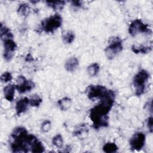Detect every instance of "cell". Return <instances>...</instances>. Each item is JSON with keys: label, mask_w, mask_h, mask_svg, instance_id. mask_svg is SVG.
I'll return each mask as SVG.
<instances>
[{"label": "cell", "mask_w": 153, "mask_h": 153, "mask_svg": "<svg viewBox=\"0 0 153 153\" xmlns=\"http://www.w3.org/2000/svg\"><path fill=\"white\" fill-rule=\"evenodd\" d=\"M29 105V99L25 97L21 98L16 103V112L17 115H20V114L25 112L27 109V108Z\"/></svg>", "instance_id": "obj_11"}, {"label": "cell", "mask_w": 153, "mask_h": 153, "mask_svg": "<svg viewBox=\"0 0 153 153\" xmlns=\"http://www.w3.org/2000/svg\"><path fill=\"white\" fill-rule=\"evenodd\" d=\"M17 13L22 17H27L30 13V7L28 4L26 3H22L19 5L17 8Z\"/></svg>", "instance_id": "obj_19"}, {"label": "cell", "mask_w": 153, "mask_h": 153, "mask_svg": "<svg viewBox=\"0 0 153 153\" xmlns=\"http://www.w3.org/2000/svg\"><path fill=\"white\" fill-rule=\"evenodd\" d=\"M2 42L4 45V58L6 61H10L15 54L17 44L13 38L7 39Z\"/></svg>", "instance_id": "obj_9"}, {"label": "cell", "mask_w": 153, "mask_h": 153, "mask_svg": "<svg viewBox=\"0 0 153 153\" xmlns=\"http://www.w3.org/2000/svg\"><path fill=\"white\" fill-rule=\"evenodd\" d=\"M115 98V94L114 91L108 90L106 95L100 99L99 103L90 110L89 117L94 129L108 126V114L114 104Z\"/></svg>", "instance_id": "obj_1"}, {"label": "cell", "mask_w": 153, "mask_h": 153, "mask_svg": "<svg viewBox=\"0 0 153 153\" xmlns=\"http://www.w3.org/2000/svg\"><path fill=\"white\" fill-rule=\"evenodd\" d=\"M85 91L87 97L90 100H93L102 99L106 95L108 89L104 85L91 84L87 87Z\"/></svg>", "instance_id": "obj_6"}, {"label": "cell", "mask_w": 153, "mask_h": 153, "mask_svg": "<svg viewBox=\"0 0 153 153\" xmlns=\"http://www.w3.org/2000/svg\"><path fill=\"white\" fill-rule=\"evenodd\" d=\"M75 33L72 30H68L65 32L62 36L63 41L67 44L72 43L75 39Z\"/></svg>", "instance_id": "obj_22"}, {"label": "cell", "mask_w": 153, "mask_h": 153, "mask_svg": "<svg viewBox=\"0 0 153 153\" xmlns=\"http://www.w3.org/2000/svg\"><path fill=\"white\" fill-rule=\"evenodd\" d=\"M51 127V123L50 120H45L41 125V130L44 133H47L50 131Z\"/></svg>", "instance_id": "obj_26"}, {"label": "cell", "mask_w": 153, "mask_h": 153, "mask_svg": "<svg viewBox=\"0 0 153 153\" xmlns=\"http://www.w3.org/2000/svg\"><path fill=\"white\" fill-rule=\"evenodd\" d=\"M57 105L61 111H68L72 105V99L69 97H64L57 101Z\"/></svg>", "instance_id": "obj_14"}, {"label": "cell", "mask_w": 153, "mask_h": 153, "mask_svg": "<svg viewBox=\"0 0 153 153\" xmlns=\"http://www.w3.org/2000/svg\"><path fill=\"white\" fill-rule=\"evenodd\" d=\"M30 151L34 153H41L45 151V148L42 142L38 139L32 144L30 148Z\"/></svg>", "instance_id": "obj_20"}, {"label": "cell", "mask_w": 153, "mask_h": 153, "mask_svg": "<svg viewBox=\"0 0 153 153\" xmlns=\"http://www.w3.org/2000/svg\"><path fill=\"white\" fill-rule=\"evenodd\" d=\"M16 85L10 84L7 85L3 89L5 99L8 102H12L14 98Z\"/></svg>", "instance_id": "obj_12"}, {"label": "cell", "mask_w": 153, "mask_h": 153, "mask_svg": "<svg viewBox=\"0 0 153 153\" xmlns=\"http://www.w3.org/2000/svg\"><path fill=\"white\" fill-rule=\"evenodd\" d=\"M146 124H147V127L148 128V130L151 133H152V116L148 118Z\"/></svg>", "instance_id": "obj_28"}, {"label": "cell", "mask_w": 153, "mask_h": 153, "mask_svg": "<svg viewBox=\"0 0 153 153\" xmlns=\"http://www.w3.org/2000/svg\"><path fill=\"white\" fill-rule=\"evenodd\" d=\"M102 149L106 153H114L118 151V147L114 142H107L103 145Z\"/></svg>", "instance_id": "obj_21"}, {"label": "cell", "mask_w": 153, "mask_h": 153, "mask_svg": "<svg viewBox=\"0 0 153 153\" xmlns=\"http://www.w3.org/2000/svg\"><path fill=\"white\" fill-rule=\"evenodd\" d=\"M63 19L59 14H55L43 20L41 23V28L45 33H53L62 24Z\"/></svg>", "instance_id": "obj_4"}, {"label": "cell", "mask_w": 153, "mask_h": 153, "mask_svg": "<svg viewBox=\"0 0 153 153\" xmlns=\"http://www.w3.org/2000/svg\"><path fill=\"white\" fill-rule=\"evenodd\" d=\"M123 49V41L119 36H111L108 40V45L105 50V53L106 57L109 59H113Z\"/></svg>", "instance_id": "obj_5"}, {"label": "cell", "mask_w": 153, "mask_h": 153, "mask_svg": "<svg viewBox=\"0 0 153 153\" xmlns=\"http://www.w3.org/2000/svg\"><path fill=\"white\" fill-rule=\"evenodd\" d=\"M35 87V84L30 80L27 79L25 76L19 75L17 78L16 88L19 93L23 94L30 91Z\"/></svg>", "instance_id": "obj_10"}, {"label": "cell", "mask_w": 153, "mask_h": 153, "mask_svg": "<svg viewBox=\"0 0 153 153\" xmlns=\"http://www.w3.org/2000/svg\"><path fill=\"white\" fill-rule=\"evenodd\" d=\"M29 134L26 128L22 126L14 128L11 133L12 142L10 147L13 152H27L30 148Z\"/></svg>", "instance_id": "obj_2"}, {"label": "cell", "mask_w": 153, "mask_h": 153, "mask_svg": "<svg viewBox=\"0 0 153 153\" xmlns=\"http://www.w3.org/2000/svg\"><path fill=\"white\" fill-rule=\"evenodd\" d=\"M87 128L84 126H81L79 127L78 129L75 130V131L74 132V135L76 137H80L81 136H82L84 134V133H87Z\"/></svg>", "instance_id": "obj_27"}, {"label": "cell", "mask_w": 153, "mask_h": 153, "mask_svg": "<svg viewBox=\"0 0 153 153\" xmlns=\"http://www.w3.org/2000/svg\"><path fill=\"white\" fill-rule=\"evenodd\" d=\"M79 66V60L75 57H69L65 63V69L66 71L72 72L75 71Z\"/></svg>", "instance_id": "obj_13"}, {"label": "cell", "mask_w": 153, "mask_h": 153, "mask_svg": "<svg viewBox=\"0 0 153 153\" xmlns=\"http://www.w3.org/2000/svg\"><path fill=\"white\" fill-rule=\"evenodd\" d=\"M146 136L145 134L140 131L135 133L131 137L129 144L130 148L134 151L141 150L145 143Z\"/></svg>", "instance_id": "obj_8"}, {"label": "cell", "mask_w": 153, "mask_h": 153, "mask_svg": "<svg viewBox=\"0 0 153 153\" xmlns=\"http://www.w3.org/2000/svg\"><path fill=\"white\" fill-rule=\"evenodd\" d=\"M42 99L38 95H33V96L29 99V105L33 107H38L42 103Z\"/></svg>", "instance_id": "obj_24"}, {"label": "cell", "mask_w": 153, "mask_h": 153, "mask_svg": "<svg viewBox=\"0 0 153 153\" xmlns=\"http://www.w3.org/2000/svg\"><path fill=\"white\" fill-rule=\"evenodd\" d=\"M152 31L147 24L144 23L141 19H135L128 27V33L131 36H135L139 33H151Z\"/></svg>", "instance_id": "obj_7"}, {"label": "cell", "mask_w": 153, "mask_h": 153, "mask_svg": "<svg viewBox=\"0 0 153 153\" xmlns=\"http://www.w3.org/2000/svg\"><path fill=\"white\" fill-rule=\"evenodd\" d=\"M52 143L57 148H62L63 145V137L60 134H57L52 138Z\"/></svg>", "instance_id": "obj_23"}, {"label": "cell", "mask_w": 153, "mask_h": 153, "mask_svg": "<svg viewBox=\"0 0 153 153\" xmlns=\"http://www.w3.org/2000/svg\"><path fill=\"white\" fill-rule=\"evenodd\" d=\"M132 51L135 54H146L149 53L152 50V47L151 46H145V45H140L139 47H136V45H133L131 47Z\"/></svg>", "instance_id": "obj_18"}, {"label": "cell", "mask_w": 153, "mask_h": 153, "mask_svg": "<svg viewBox=\"0 0 153 153\" xmlns=\"http://www.w3.org/2000/svg\"><path fill=\"white\" fill-rule=\"evenodd\" d=\"M71 4L72 6L75 7H81L82 6V2L80 1H72Z\"/></svg>", "instance_id": "obj_29"}, {"label": "cell", "mask_w": 153, "mask_h": 153, "mask_svg": "<svg viewBox=\"0 0 153 153\" xmlns=\"http://www.w3.org/2000/svg\"><path fill=\"white\" fill-rule=\"evenodd\" d=\"M99 70H100V66L96 62L90 64V65L88 66L87 68V74L91 77L97 75V74L99 72Z\"/></svg>", "instance_id": "obj_17"}, {"label": "cell", "mask_w": 153, "mask_h": 153, "mask_svg": "<svg viewBox=\"0 0 153 153\" xmlns=\"http://www.w3.org/2000/svg\"><path fill=\"white\" fill-rule=\"evenodd\" d=\"M12 78H13L12 75H11V72H8V71H6V72H4L0 77L1 81L3 83H6V82L11 81L12 80Z\"/></svg>", "instance_id": "obj_25"}, {"label": "cell", "mask_w": 153, "mask_h": 153, "mask_svg": "<svg viewBox=\"0 0 153 153\" xmlns=\"http://www.w3.org/2000/svg\"><path fill=\"white\" fill-rule=\"evenodd\" d=\"M66 2L64 1H46L47 6L54 10L60 11L62 10L65 5Z\"/></svg>", "instance_id": "obj_16"}, {"label": "cell", "mask_w": 153, "mask_h": 153, "mask_svg": "<svg viewBox=\"0 0 153 153\" xmlns=\"http://www.w3.org/2000/svg\"><path fill=\"white\" fill-rule=\"evenodd\" d=\"M149 76V73L145 69H140L134 76L133 83L135 88V94L137 96H140L144 93L146 84Z\"/></svg>", "instance_id": "obj_3"}, {"label": "cell", "mask_w": 153, "mask_h": 153, "mask_svg": "<svg viewBox=\"0 0 153 153\" xmlns=\"http://www.w3.org/2000/svg\"><path fill=\"white\" fill-rule=\"evenodd\" d=\"M0 37L2 41L7 39H11L14 38V35L11 32L10 29L6 26L4 25L2 23H1L0 27Z\"/></svg>", "instance_id": "obj_15"}]
</instances>
